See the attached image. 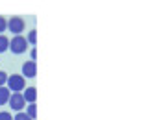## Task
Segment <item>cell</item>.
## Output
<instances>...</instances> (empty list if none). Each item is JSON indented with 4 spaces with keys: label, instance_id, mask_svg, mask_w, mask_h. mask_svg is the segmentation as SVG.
<instances>
[{
    "label": "cell",
    "instance_id": "obj_1",
    "mask_svg": "<svg viewBox=\"0 0 148 120\" xmlns=\"http://www.w3.org/2000/svg\"><path fill=\"white\" fill-rule=\"evenodd\" d=\"M6 87L11 92H22L26 87V78L22 74H8V81H6Z\"/></svg>",
    "mask_w": 148,
    "mask_h": 120
},
{
    "label": "cell",
    "instance_id": "obj_2",
    "mask_svg": "<svg viewBox=\"0 0 148 120\" xmlns=\"http://www.w3.org/2000/svg\"><path fill=\"white\" fill-rule=\"evenodd\" d=\"M9 50H11L15 55L24 54L26 50H28V41H26V37L22 35V33L13 35V39H9Z\"/></svg>",
    "mask_w": 148,
    "mask_h": 120
},
{
    "label": "cell",
    "instance_id": "obj_3",
    "mask_svg": "<svg viewBox=\"0 0 148 120\" xmlns=\"http://www.w3.org/2000/svg\"><path fill=\"white\" fill-rule=\"evenodd\" d=\"M26 28V20L22 17H9L8 18V31H11L13 35L22 33Z\"/></svg>",
    "mask_w": 148,
    "mask_h": 120
},
{
    "label": "cell",
    "instance_id": "obj_4",
    "mask_svg": "<svg viewBox=\"0 0 148 120\" xmlns=\"http://www.w3.org/2000/svg\"><path fill=\"white\" fill-rule=\"evenodd\" d=\"M8 105L11 107L13 111H22L24 109V105H26V100L22 98V92H11L9 94V100H8Z\"/></svg>",
    "mask_w": 148,
    "mask_h": 120
},
{
    "label": "cell",
    "instance_id": "obj_5",
    "mask_svg": "<svg viewBox=\"0 0 148 120\" xmlns=\"http://www.w3.org/2000/svg\"><path fill=\"white\" fill-rule=\"evenodd\" d=\"M22 76L24 78H35L37 76V61H26L22 65Z\"/></svg>",
    "mask_w": 148,
    "mask_h": 120
},
{
    "label": "cell",
    "instance_id": "obj_6",
    "mask_svg": "<svg viewBox=\"0 0 148 120\" xmlns=\"http://www.w3.org/2000/svg\"><path fill=\"white\" fill-rule=\"evenodd\" d=\"M22 98L26 100V104L35 102L37 100V89H35V87H24V91H22Z\"/></svg>",
    "mask_w": 148,
    "mask_h": 120
},
{
    "label": "cell",
    "instance_id": "obj_7",
    "mask_svg": "<svg viewBox=\"0 0 148 120\" xmlns=\"http://www.w3.org/2000/svg\"><path fill=\"white\" fill-rule=\"evenodd\" d=\"M24 109H26L24 113H26L30 118H34V120L37 118V104H35V102H30V104H26Z\"/></svg>",
    "mask_w": 148,
    "mask_h": 120
},
{
    "label": "cell",
    "instance_id": "obj_8",
    "mask_svg": "<svg viewBox=\"0 0 148 120\" xmlns=\"http://www.w3.org/2000/svg\"><path fill=\"white\" fill-rule=\"evenodd\" d=\"M9 94H11V91H9L6 85H2V87H0V105H6V104H8Z\"/></svg>",
    "mask_w": 148,
    "mask_h": 120
},
{
    "label": "cell",
    "instance_id": "obj_9",
    "mask_svg": "<svg viewBox=\"0 0 148 120\" xmlns=\"http://www.w3.org/2000/svg\"><path fill=\"white\" fill-rule=\"evenodd\" d=\"M26 41H28V44H32V46H37V30H30V31H28V35H26Z\"/></svg>",
    "mask_w": 148,
    "mask_h": 120
},
{
    "label": "cell",
    "instance_id": "obj_10",
    "mask_svg": "<svg viewBox=\"0 0 148 120\" xmlns=\"http://www.w3.org/2000/svg\"><path fill=\"white\" fill-rule=\"evenodd\" d=\"M6 50H9V39L4 33H0V54H4Z\"/></svg>",
    "mask_w": 148,
    "mask_h": 120
},
{
    "label": "cell",
    "instance_id": "obj_11",
    "mask_svg": "<svg viewBox=\"0 0 148 120\" xmlns=\"http://www.w3.org/2000/svg\"><path fill=\"white\" fill-rule=\"evenodd\" d=\"M13 120H34V118H30L24 111H17V115L13 117Z\"/></svg>",
    "mask_w": 148,
    "mask_h": 120
},
{
    "label": "cell",
    "instance_id": "obj_12",
    "mask_svg": "<svg viewBox=\"0 0 148 120\" xmlns=\"http://www.w3.org/2000/svg\"><path fill=\"white\" fill-rule=\"evenodd\" d=\"M6 30H8V18L0 15V33H4Z\"/></svg>",
    "mask_w": 148,
    "mask_h": 120
},
{
    "label": "cell",
    "instance_id": "obj_13",
    "mask_svg": "<svg viewBox=\"0 0 148 120\" xmlns=\"http://www.w3.org/2000/svg\"><path fill=\"white\" fill-rule=\"evenodd\" d=\"M0 120H13V115L8 113V111H2L0 113Z\"/></svg>",
    "mask_w": 148,
    "mask_h": 120
},
{
    "label": "cell",
    "instance_id": "obj_14",
    "mask_svg": "<svg viewBox=\"0 0 148 120\" xmlns=\"http://www.w3.org/2000/svg\"><path fill=\"white\" fill-rule=\"evenodd\" d=\"M6 81H8V72L0 70V87H2V85H6Z\"/></svg>",
    "mask_w": 148,
    "mask_h": 120
},
{
    "label": "cell",
    "instance_id": "obj_15",
    "mask_svg": "<svg viewBox=\"0 0 148 120\" xmlns=\"http://www.w3.org/2000/svg\"><path fill=\"white\" fill-rule=\"evenodd\" d=\"M30 59H32V61H37V48H35V46H32V54H30Z\"/></svg>",
    "mask_w": 148,
    "mask_h": 120
}]
</instances>
